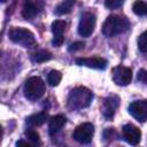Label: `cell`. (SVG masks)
Masks as SVG:
<instances>
[{
  "label": "cell",
  "mask_w": 147,
  "mask_h": 147,
  "mask_svg": "<svg viewBox=\"0 0 147 147\" xmlns=\"http://www.w3.org/2000/svg\"><path fill=\"white\" fill-rule=\"evenodd\" d=\"M92 98V92L87 87L78 86L70 91L67 99V105L70 109H83L90 106Z\"/></svg>",
  "instance_id": "obj_1"
},
{
  "label": "cell",
  "mask_w": 147,
  "mask_h": 147,
  "mask_svg": "<svg viewBox=\"0 0 147 147\" xmlns=\"http://www.w3.org/2000/svg\"><path fill=\"white\" fill-rule=\"evenodd\" d=\"M130 28V22L124 16L110 15L106 18L102 25V33L106 37H114L127 31Z\"/></svg>",
  "instance_id": "obj_2"
},
{
  "label": "cell",
  "mask_w": 147,
  "mask_h": 147,
  "mask_svg": "<svg viewBox=\"0 0 147 147\" xmlns=\"http://www.w3.org/2000/svg\"><path fill=\"white\" fill-rule=\"evenodd\" d=\"M8 36H9V39L13 42L18 44L23 47H33L37 44L34 34L30 30L24 29V28L14 26L9 30Z\"/></svg>",
  "instance_id": "obj_3"
},
{
  "label": "cell",
  "mask_w": 147,
  "mask_h": 147,
  "mask_svg": "<svg viewBox=\"0 0 147 147\" xmlns=\"http://www.w3.org/2000/svg\"><path fill=\"white\" fill-rule=\"evenodd\" d=\"M45 93V83L40 77H30L24 85V95L29 100H38Z\"/></svg>",
  "instance_id": "obj_4"
},
{
  "label": "cell",
  "mask_w": 147,
  "mask_h": 147,
  "mask_svg": "<svg viewBox=\"0 0 147 147\" xmlns=\"http://www.w3.org/2000/svg\"><path fill=\"white\" fill-rule=\"evenodd\" d=\"M95 22H96L95 15L91 11H85L80 16L78 23V33L82 37H90L94 31Z\"/></svg>",
  "instance_id": "obj_5"
},
{
  "label": "cell",
  "mask_w": 147,
  "mask_h": 147,
  "mask_svg": "<svg viewBox=\"0 0 147 147\" xmlns=\"http://www.w3.org/2000/svg\"><path fill=\"white\" fill-rule=\"evenodd\" d=\"M111 77L116 85L126 86L132 80V70L124 65H117V67L113 68Z\"/></svg>",
  "instance_id": "obj_6"
},
{
  "label": "cell",
  "mask_w": 147,
  "mask_h": 147,
  "mask_svg": "<svg viewBox=\"0 0 147 147\" xmlns=\"http://www.w3.org/2000/svg\"><path fill=\"white\" fill-rule=\"evenodd\" d=\"M94 134V126L91 123H83L74 131V139L79 144H90Z\"/></svg>",
  "instance_id": "obj_7"
},
{
  "label": "cell",
  "mask_w": 147,
  "mask_h": 147,
  "mask_svg": "<svg viewBox=\"0 0 147 147\" xmlns=\"http://www.w3.org/2000/svg\"><path fill=\"white\" fill-rule=\"evenodd\" d=\"M129 113L139 122L147 121V100L133 101L129 106Z\"/></svg>",
  "instance_id": "obj_8"
},
{
  "label": "cell",
  "mask_w": 147,
  "mask_h": 147,
  "mask_svg": "<svg viewBox=\"0 0 147 147\" xmlns=\"http://www.w3.org/2000/svg\"><path fill=\"white\" fill-rule=\"evenodd\" d=\"M118 106H119V98L117 95L111 94V95L107 96L103 100V105H102V114H103L105 118H107L108 121L113 119Z\"/></svg>",
  "instance_id": "obj_9"
},
{
  "label": "cell",
  "mask_w": 147,
  "mask_h": 147,
  "mask_svg": "<svg viewBox=\"0 0 147 147\" xmlns=\"http://www.w3.org/2000/svg\"><path fill=\"white\" fill-rule=\"evenodd\" d=\"M122 133H123V137L125 139L126 142H129L130 145H138L140 142V139H141V131L133 124L129 123V124H125L122 129Z\"/></svg>",
  "instance_id": "obj_10"
},
{
  "label": "cell",
  "mask_w": 147,
  "mask_h": 147,
  "mask_svg": "<svg viewBox=\"0 0 147 147\" xmlns=\"http://www.w3.org/2000/svg\"><path fill=\"white\" fill-rule=\"evenodd\" d=\"M76 63L78 65H84V67H88V68H93V69H101V70H103L108 64L107 60L103 57H100V56L78 57V59H76Z\"/></svg>",
  "instance_id": "obj_11"
},
{
  "label": "cell",
  "mask_w": 147,
  "mask_h": 147,
  "mask_svg": "<svg viewBox=\"0 0 147 147\" xmlns=\"http://www.w3.org/2000/svg\"><path fill=\"white\" fill-rule=\"evenodd\" d=\"M65 26H67V23L62 20H55L53 23H52V32L54 34V38L52 40V44L56 47L61 46L64 38H63V33L65 31Z\"/></svg>",
  "instance_id": "obj_12"
},
{
  "label": "cell",
  "mask_w": 147,
  "mask_h": 147,
  "mask_svg": "<svg viewBox=\"0 0 147 147\" xmlns=\"http://www.w3.org/2000/svg\"><path fill=\"white\" fill-rule=\"evenodd\" d=\"M41 8H42V2L26 1L22 8V16L26 20H31L41 11Z\"/></svg>",
  "instance_id": "obj_13"
},
{
  "label": "cell",
  "mask_w": 147,
  "mask_h": 147,
  "mask_svg": "<svg viewBox=\"0 0 147 147\" xmlns=\"http://www.w3.org/2000/svg\"><path fill=\"white\" fill-rule=\"evenodd\" d=\"M67 119L63 115H56V116H53L51 119H49V124H48V132L51 136H54L55 133H57L62 126L65 124Z\"/></svg>",
  "instance_id": "obj_14"
},
{
  "label": "cell",
  "mask_w": 147,
  "mask_h": 147,
  "mask_svg": "<svg viewBox=\"0 0 147 147\" xmlns=\"http://www.w3.org/2000/svg\"><path fill=\"white\" fill-rule=\"evenodd\" d=\"M47 118H48V114L46 111H40V113H37V114H33V115L29 116L26 118V123H28L29 126L36 127V126L42 125L46 122Z\"/></svg>",
  "instance_id": "obj_15"
},
{
  "label": "cell",
  "mask_w": 147,
  "mask_h": 147,
  "mask_svg": "<svg viewBox=\"0 0 147 147\" xmlns=\"http://www.w3.org/2000/svg\"><path fill=\"white\" fill-rule=\"evenodd\" d=\"M51 59H52V54L48 51H45V49H40V51H37V52L31 54V60L33 62H37V63L46 62Z\"/></svg>",
  "instance_id": "obj_16"
},
{
  "label": "cell",
  "mask_w": 147,
  "mask_h": 147,
  "mask_svg": "<svg viewBox=\"0 0 147 147\" xmlns=\"http://www.w3.org/2000/svg\"><path fill=\"white\" fill-rule=\"evenodd\" d=\"M75 5V1L74 0H67V1H62L60 2L56 8H55V13L57 15H64V14H68L71 11L72 7Z\"/></svg>",
  "instance_id": "obj_17"
},
{
  "label": "cell",
  "mask_w": 147,
  "mask_h": 147,
  "mask_svg": "<svg viewBox=\"0 0 147 147\" xmlns=\"http://www.w3.org/2000/svg\"><path fill=\"white\" fill-rule=\"evenodd\" d=\"M62 79V74L57 70H52L47 76V82L51 86H57Z\"/></svg>",
  "instance_id": "obj_18"
},
{
  "label": "cell",
  "mask_w": 147,
  "mask_h": 147,
  "mask_svg": "<svg viewBox=\"0 0 147 147\" xmlns=\"http://www.w3.org/2000/svg\"><path fill=\"white\" fill-rule=\"evenodd\" d=\"M132 10L136 15H147V3L144 1H134L132 5Z\"/></svg>",
  "instance_id": "obj_19"
},
{
  "label": "cell",
  "mask_w": 147,
  "mask_h": 147,
  "mask_svg": "<svg viewBox=\"0 0 147 147\" xmlns=\"http://www.w3.org/2000/svg\"><path fill=\"white\" fill-rule=\"evenodd\" d=\"M138 47L142 53H147V31H144L138 38Z\"/></svg>",
  "instance_id": "obj_20"
},
{
  "label": "cell",
  "mask_w": 147,
  "mask_h": 147,
  "mask_svg": "<svg viewBox=\"0 0 147 147\" xmlns=\"http://www.w3.org/2000/svg\"><path fill=\"white\" fill-rule=\"evenodd\" d=\"M25 136H26L32 142H34V144H39V142H40V138H39L38 132L34 131V130H32V129L26 130V131H25Z\"/></svg>",
  "instance_id": "obj_21"
},
{
  "label": "cell",
  "mask_w": 147,
  "mask_h": 147,
  "mask_svg": "<svg viewBox=\"0 0 147 147\" xmlns=\"http://www.w3.org/2000/svg\"><path fill=\"white\" fill-rule=\"evenodd\" d=\"M123 5V1H119V0H107L105 2V6L109 9H115V8H118Z\"/></svg>",
  "instance_id": "obj_22"
},
{
  "label": "cell",
  "mask_w": 147,
  "mask_h": 147,
  "mask_svg": "<svg viewBox=\"0 0 147 147\" xmlns=\"http://www.w3.org/2000/svg\"><path fill=\"white\" fill-rule=\"evenodd\" d=\"M85 46V44L83 41H76V42H72L70 46H69V52H76V51H79V49H83Z\"/></svg>",
  "instance_id": "obj_23"
},
{
  "label": "cell",
  "mask_w": 147,
  "mask_h": 147,
  "mask_svg": "<svg viewBox=\"0 0 147 147\" xmlns=\"http://www.w3.org/2000/svg\"><path fill=\"white\" fill-rule=\"evenodd\" d=\"M137 79L144 84H147V70L145 69H140L138 71V76H137Z\"/></svg>",
  "instance_id": "obj_24"
},
{
  "label": "cell",
  "mask_w": 147,
  "mask_h": 147,
  "mask_svg": "<svg viewBox=\"0 0 147 147\" xmlns=\"http://www.w3.org/2000/svg\"><path fill=\"white\" fill-rule=\"evenodd\" d=\"M16 147H31V146H30V144H28L24 140H18L16 142Z\"/></svg>",
  "instance_id": "obj_25"
}]
</instances>
